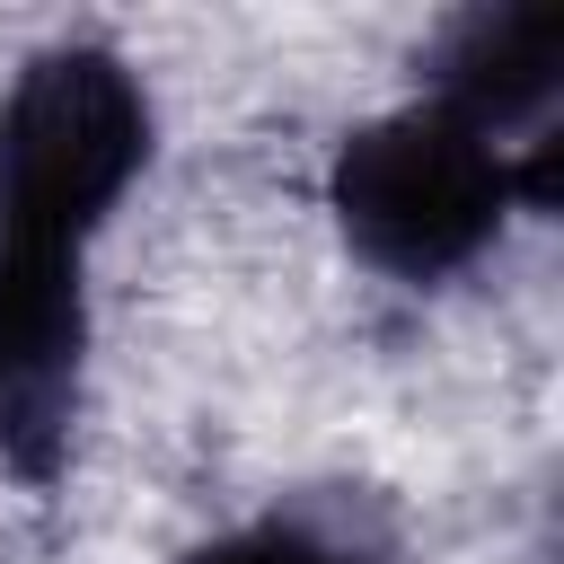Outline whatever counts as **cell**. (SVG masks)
Returning a JSON list of instances; mask_svg holds the SVG:
<instances>
[{
  "mask_svg": "<svg viewBox=\"0 0 564 564\" xmlns=\"http://www.w3.org/2000/svg\"><path fill=\"white\" fill-rule=\"evenodd\" d=\"M326 203L361 264L423 291V282L467 273L502 238V220L520 203V159L494 132H476L423 97V106H397V115L344 132V150L326 167Z\"/></svg>",
  "mask_w": 564,
  "mask_h": 564,
  "instance_id": "cell-1",
  "label": "cell"
},
{
  "mask_svg": "<svg viewBox=\"0 0 564 564\" xmlns=\"http://www.w3.org/2000/svg\"><path fill=\"white\" fill-rule=\"evenodd\" d=\"M150 167V88L106 44L35 53L0 97V229L88 247Z\"/></svg>",
  "mask_w": 564,
  "mask_h": 564,
  "instance_id": "cell-2",
  "label": "cell"
},
{
  "mask_svg": "<svg viewBox=\"0 0 564 564\" xmlns=\"http://www.w3.org/2000/svg\"><path fill=\"white\" fill-rule=\"evenodd\" d=\"M88 379V247L0 229V467L53 485L70 467Z\"/></svg>",
  "mask_w": 564,
  "mask_h": 564,
  "instance_id": "cell-3",
  "label": "cell"
},
{
  "mask_svg": "<svg viewBox=\"0 0 564 564\" xmlns=\"http://www.w3.org/2000/svg\"><path fill=\"white\" fill-rule=\"evenodd\" d=\"M564 88V9L555 0H502L467 9L432 44V106H449L476 132H520Z\"/></svg>",
  "mask_w": 564,
  "mask_h": 564,
  "instance_id": "cell-4",
  "label": "cell"
},
{
  "mask_svg": "<svg viewBox=\"0 0 564 564\" xmlns=\"http://www.w3.org/2000/svg\"><path fill=\"white\" fill-rule=\"evenodd\" d=\"M185 564H379V546L317 511H273V520H247V529L194 546Z\"/></svg>",
  "mask_w": 564,
  "mask_h": 564,
  "instance_id": "cell-5",
  "label": "cell"
}]
</instances>
